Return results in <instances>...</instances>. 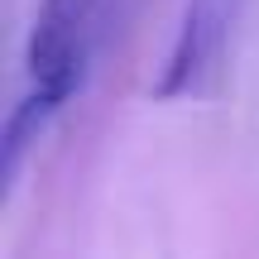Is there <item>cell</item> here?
Returning <instances> with one entry per match:
<instances>
[{
	"label": "cell",
	"instance_id": "6da1fadb",
	"mask_svg": "<svg viewBox=\"0 0 259 259\" xmlns=\"http://www.w3.org/2000/svg\"><path fill=\"white\" fill-rule=\"evenodd\" d=\"M106 5L111 0H38L24 48L29 87L58 96V101H72V92H82Z\"/></svg>",
	"mask_w": 259,
	"mask_h": 259
},
{
	"label": "cell",
	"instance_id": "7a4b0ae2",
	"mask_svg": "<svg viewBox=\"0 0 259 259\" xmlns=\"http://www.w3.org/2000/svg\"><path fill=\"white\" fill-rule=\"evenodd\" d=\"M240 5L245 0H187L173 48H168V63L154 82L158 101H183V96H197L206 87V77L221 63L226 38H231V24L240 19Z\"/></svg>",
	"mask_w": 259,
	"mask_h": 259
},
{
	"label": "cell",
	"instance_id": "3957f363",
	"mask_svg": "<svg viewBox=\"0 0 259 259\" xmlns=\"http://www.w3.org/2000/svg\"><path fill=\"white\" fill-rule=\"evenodd\" d=\"M63 106H67V101H58V96H48V92H38V87H29V92L15 101V111L5 115V135H0V178H5V192L19 183L24 154L38 144V135L48 130V120H53Z\"/></svg>",
	"mask_w": 259,
	"mask_h": 259
}]
</instances>
